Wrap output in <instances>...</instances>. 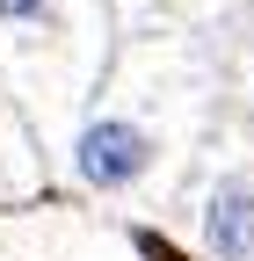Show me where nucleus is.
<instances>
[{
    "mask_svg": "<svg viewBox=\"0 0 254 261\" xmlns=\"http://www.w3.org/2000/svg\"><path fill=\"white\" fill-rule=\"evenodd\" d=\"M167 160V130L153 123L138 102H102L87 109L73 145H66V174L87 189V196H131L160 174Z\"/></svg>",
    "mask_w": 254,
    "mask_h": 261,
    "instance_id": "obj_2",
    "label": "nucleus"
},
{
    "mask_svg": "<svg viewBox=\"0 0 254 261\" xmlns=\"http://www.w3.org/2000/svg\"><path fill=\"white\" fill-rule=\"evenodd\" d=\"M87 8L94 0H0V58L22 73V87L44 109L80 102L94 58H102Z\"/></svg>",
    "mask_w": 254,
    "mask_h": 261,
    "instance_id": "obj_1",
    "label": "nucleus"
},
{
    "mask_svg": "<svg viewBox=\"0 0 254 261\" xmlns=\"http://www.w3.org/2000/svg\"><path fill=\"white\" fill-rule=\"evenodd\" d=\"M196 232L211 261H254V174L225 167L204 189V211H196Z\"/></svg>",
    "mask_w": 254,
    "mask_h": 261,
    "instance_id": "obj_3",
    "label": "nucleus"
}]
</instances>
